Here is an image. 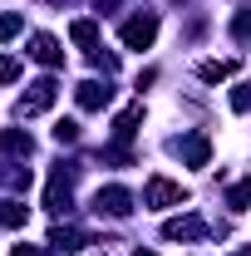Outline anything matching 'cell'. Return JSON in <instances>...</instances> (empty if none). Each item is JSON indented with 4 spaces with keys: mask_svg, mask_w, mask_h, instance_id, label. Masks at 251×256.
<instances>
[{
    "mask_svg": "<svg viewBox=\"0 0 251 256\" xmlns=\"http://www.w3.org/2000/svg\"><path fill=\"white\" fill-rule=\"evenodd\" d=\"M232 108L236 114H251V84H236L232 89Z\"/></svg>",
    "mask_w": 251,
    "mask_h": 256,
    "instance_id": "obj_19",
    "label": "cell"
},
{
    "mask_svg": "<svg viewBox=\"0 0 251 256\" xmlns=\"http://www.w3.org/2000/svg\"><path fill=\"white\" fill-rule=\"evenodd\" d=\"M133 256H153V252H133Z\"/></svg>",
    "mask_w": 251,
    "mask_h": 256,
    "instance_id": "obj_24",
    "label": "cell"
},
{
    "mask_svg": "<svg viewBox=\"0 0 251 256\" xmlns=\"http://www.w3.org/2000/svg\"><path fill=\"white\" fill-rule=\"evenodd\" d=\"M74 98H79V108H84V114H94V108H104V104L114 98V89H108V84H98V79H84V84L74 89Z\"/></svg>",
    "mask_w": 251,
    "mask_h": 256,
    "instance_id": "obj_7",
    "label": "cell"
},
{
    "mask_svg": "<svg viewBox=\"0 0 251 256\" xmlns=\"http://www.w3.org/2000/svg\"><path fill=\"white\" fill-rule=\"evenodd\" d=\"M202 232H207V226L197 222V217H172V222L162 226V236H168V242H197Z\"/></svg>",
    "mask_w": 251,
    "mask_h": 256,
    "instance_id": "obj_9",
    "label": "cell"
},
{
    "mask_svg": "<svg viewBox=\"0 0 251 256\" xmlns=\"http://www.w3.org/2000/svg\"><path fill=\"white\" fill-rule=\"evenodd\" d=\"M232 34H236V40H251V5L232 15Z\"/></svg>",
    "mask_w": 251,
    "mask_h": 256,
    "instance_id": "obj_18",
    "label": "cell"
},
{
    "mask_svg": "<svg viewBox=\"0 0 251 256\" xmlns=\"http://www.w3.org/2000/svg\"><path fill=\"white\" fill-rule=\"evenodd\" d=\"M153 34H158V15H133V20H124L118 40H124V50H148Z\"/></svg>",
    "mask_w": 251,
    "mask_h": 256,
    "instance_id": "obj_2",
    "label": "cell"
},
{
    "mask_svg": "<svg viewBox=\"0 0 251 256\" xmlns=\"http://www.w3.org/2000/svg\"><path fill=\"white\" fill-rule=\"evenodd\" d=\"M94 207L108 212V217H128V212H133V192H128V188H98Z\"/></svg>",
    "mask_w": 251,
    "mask_h": 256,
    "instance_id": "obj_4",
    "label": "cell"
},
{
    "mask_svg": "<svg viewBox=\"0 0 251 256\" xmlns=\"http://www.w3.org/2000/svg\"><path fill=\"white\" fill-rule=\"evenodd\" d=\"M20 30H25V20H20L15 10H0V44H5V40H15Z\"/></svg>",
    "mask_w": 251,
    "mask_h": 256,
    "instance_id": "obj_17",
    "label": "cell"
},
{
    "mask_svg": "<svg viewBox=\"0 0 251 256\" xmlns=\"http://www.w3.org/2000/svg\"><path fill=\"white\" fill-rule=\"evenodd\" d=\"M44 207H50L54 217H64V212L74 207V197H69V172H64V168L50 178V188H44Z\"/></svg>",
    "mask_w": 251,
    "mask_h": 256,
    "instance_id": "obj_5",
    "label": "cell"
},
{
    "mask_svg": "<svg viewBox=\"0 0 251 256\" xmlns=\"http://www.w3.org/2000/svg\"><path fill=\"white\" fill-rule=\"evenodd\" d=\"M30 54H34L40 64H50V69L64 64V50H60V40H54V34H34V40H30Z\"/></svg>",
    "mask_w": 251,
    "mask_h": 256,
    "instance_id": "obj_8",
    "label": "cell"
},
{
    "mask_svg": "<svg viewBox=\"0 0 251 256\" xmlns=\"http://www.w3.org/2000/svg\"><path fill=\"white\" fill-rule=\"evenodd\" d=\"M15 79H20V60L0 54V84H15Z\"/></svg>",
    "mask_w": 251,
    "mask_h": 256,
    "instance_id": "obj_20",
    "label": "cell"
},
{
    "mask_svg": "<svg viewBox=\"0 0 251 256\" xmlns=\"http://www.w3.org/2000/svg\"><path fill=\"white\" fill-rule=\"evenodd\" d=\"M104 5H114V0H104Z\"/></svg>",
    "mask_w": 251,
    "mask_h": 256,
    "instance_id": "obj_25",
    "label": "cell"
},
{
    "mask_svg": "<svg viewBox=\"0 0 251 256\" xmlns=\"http://www.w3.org/2000/svg\"><path fill=\"white\" fill-rule=\"evenodd\" d=\"M182 202H188V188L172 182V178H162V172L143 182V207H182Z\"/></svg>",
    "mask_w": 251,
    "mask_h": 256,
    "instance_id": "obj_1",
    "label": "cell"
},
{
    "mask_svg": "<svg viewBox=\"0 0 251 256\" xmlns=\"http://www.w3.org/2000/svg\"><path fill=\"white\" fill-rule=\"evenodd\" d=\"M236 74V60H207L197 64V79H207V84H222V79H232Z\"/></svg>",
    "mask_w": 251,
    "mask_h": 256,
    "instance_id": "obj_15",
    "label": "cell"
},
{
    "mask_svg": "<svg viewBox=\"0 0 251 256\" xmlns=\"http://www.w3.org/2000/svg\"><path fill=\"white\" fill-rule=\"evenodd\" d=\"M54 94H60V84H54V79H34L30 94L20 98V118H34V114H44V108L54 104Z\"/></svg>",
    "mask_w": 251,
    "mask_h": 256,
    "instance_id": "obj_3",
    "label": "cell"
},
{
    "mask_svg": "<svg viewBox=\"0 0 251 256\" xmlns=\"http://www.w3.org/2000/svg\"><path fill=\"white\" fill-rule=\"evenodd\" d=\"M178 153H182L188 168H207V162H212V143H207V133H188V138L178 143Z\"/></svg>",
    "mask_w": 251,
    "mask_h": 256,
    "instance_id": "obj_6",
    "label": "cell"
},
{
    "mask_svg": "<svg viewBox=\"0 0 251 256\" xmlns=\"http://www.w3.org/2000/svg\"><path fill=\"white\" fill-rule=\"evenodd\" d=\"M226 207H232V212H246V207H251V178H246V182H236V188L226 192Z\"/></svg>",
    "mask_w": 251,
    "mask_h": 256,
    "instance_id": "obj_16",
    "label": "cell"
},
{
    "mask_svg": "<svg viewBox=\"0 0 251 256\" xmlns=\"http://www.w3.org/2000/svg\"><path fill=\"white\" fill-rule=\"evenodd\" d=\"M0 153H10V158H30V153H34V138H30V133H20V128H5V133H0Z\"/></svg>",
    "mask_w": 251,
    "mask_h": 256,
    "instance_id": "obj_10",
    "label": "cell"
},
{
    "mask_svg": "<svg viewBox=\"0 0 251 256\" xmlns=\"http://www.w3.org/2000/svg\"><path fill=\"white\" fill-rule=\"evenodd\" d=\"M236 256H251V246H242V252H236Z\"/></svg>",
    "mask_w": 251,
    "mask_h": 256,
    "instance_id": "obj_23",
    "label": "cell"
},
{
    "mask_svg": "<svg viewBox=\"0 0 251 256\" xmlns=\"http://www.w3.org/2000/svg\"><path fill=\"white\" fill-rule=\"evenodd\" d=\"M74 138H79V124H74V118L54 124V143H74Z\"/></svg>",
    "mask_w": 251,
    "mask_h": 256,
    "instance_id": "obj_21",
    "label": "cell"
},
{
    "mask_svg": "<svg viewBox=\"0 0 251 256\" xmlns=\"http://www.w3.org/2000/svg\"><path fill=\"white\" fill-rule=\"evenodd\" d=\"M69 40H74L79 50L94 54V50H98V25H94V20H74V25H69Z\"/></svg>",
    "mask_w": 251,
    "mask_h": 256,
    "instance_id": "obj_14",
    "label": "cell"
},
{
    "mask_svg": "<svg viewBox=\"0 0 251 256\" xmlns=\"http://www.w3.org/2000/svg\"><path fill=\"white\" fill-rule=\"evenodd\" d=\"M10 256H50V252H40V246H15Z\"/></svg>",
    "mask_w": 251,
    "mask_h": 256,
    "instance_id": "obj_22",
    "label": "cell"
},
{
    "mask_svg": "<svg viewBox=\"0 0 251 256\" xmlns=\"http://www.w3.org/2000/svg\"><path fill=\"white\" fill-rule=\"evenodd\" d=\"M138 124H143V104H133V108H124V114L114 118V138H118V143H128V138L138 133Z\"/></svg>",
    "mask_w": 251,
    "mask_h": 256,
    "instance_id": "obj_12",
    "label": "cell"
},
{
    "mask_svg": "<svg viewBox=\"0 0 251 256\" xmlns=\"http://www.w3.org/2000/svg\"><path fill=\"white\" fill-rule=\"evenodd\" d=\"M25 217H30V207L20 202V197H0V226H25Z\"/></svg>",
    "mask_w": 251,
    "mask_h": 256,
    "instance_id": "obj_13",
    "label": "cell"
},
{
    "mask_svg": "<svg viewBox=\"0 0 251 256\" xmlns=\"http://www.w3.org/2000/svg\"><path fill=\"white\" fill-rule=\"evenodd\" d=\"M50 246H54V252H79V246H89V232H79V226H54V232H50Z\"/></svg>",
    "mask_w": 251,
    "mask_h": 256,
    "instance_id": "obj_11",
    "label": "cell"
}]
</instances>
